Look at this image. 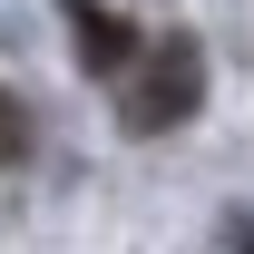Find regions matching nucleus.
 <instances>
[{
	"instance_id": "f257e3e1",
	"label": "nucleus",
	"mask_w": 254,
	"mask_h": 254,
	"mask_svg": "<svg viewBox=\"0 0 254 254\" xmlns=\"http://www.w3.org/2000/svg\"><path fill=\"white\" fill-rule=\"evenodd\" d=\"M195 98H205V59H195V39H157L147 59H127V127H137V137L195 118Z\"/></svg>"
},
{
	"instance_id": "f03ea898",
	"label": "nucleus",
	"mask_w": 254,
	"mask_h": 254,
	"mask_svg": "<svg viewBox=\"0 0 254 254\" xmlns=\"http://www.w3.org/2000/svg\"><path fill=\"white\" fill-rule=\"evenodd\" d=\"M78 59H88L98 78H118V68L137 59V30H127V20H108L98 0H78Z\"/></svg>"
},
{
	"instance_id": "7ed1b4c3",
	"label": "nucleus",
	"mask_w": 254,
	"mask_h": 254,
	"mask_svg": "<svg viewBox=\"0 0 254 254\" xmlns=\"http://www.w3.org/2000/svg\"><path fill=\"white\" fill-rule=\"evenodd\" d=\"M0 157H30V118H20V98H0Z\"/></svg>"
},
{
	"instance_id": "20e7f679",
	"label": "nucleus",
	"mask_w": 254,
	"mask_h": 254,
	"mask_svg": "<svg viewBox=\"0 0 254 254\" xmlns=\"http://www.w3.org/2000/svg\"><path fill=\"white\" fill-rule=\"evenodd\" d=\"M225 245H235V254H254V215H225Z\"/></svg>"
}]
</instances>
